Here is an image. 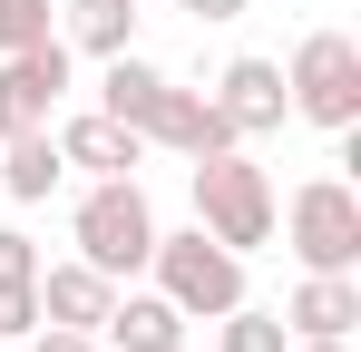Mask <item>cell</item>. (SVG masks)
Instances as JSON below:
<instances>
[{"mask_svg":"<svg viewBox=\"0 0 361 352\" xmlns=\"http://www.w3.org/2000/svg\"><path fill=\"white\" fill-rule=\"evenodd\" d=\"M68 235H78V264H98L108 284H137L147 254H157V206H147L137 176H88V196H78Z\"/></svg>","mask_w":361,"mask_h":352,"instance_id":"obj_1","label":"cell"},{"mask_svg":"<svg viewBox=\"0 0 361 352\" xmlns=\"http://www.w3.org/2000/svg\"><path fill=\"white\" fill-rule=\"evenodd\" d=\"M147 274H157V293L176 303L185 323H215V313H235V303H244V254H235V245H215L205 225H185V235H157Z\"/></svg>","mask_w":361,"mask_h":352,"instance_id":"obj_2","label":"cell"},{"mask_svg":"<svg viewBox=\"0 0 361 352\" xmlns=\"http://www.w3.org/2000/svg\"><path fill=\"white\" fill-rule=\"evenodd\" d=\"M195 225L215 235V245H274V176L254 167L244 147H215V157H195Z\"/></svg>","mask_w":361,"mask_h":352,"instance_id":"obj_3","label":"cell"},{"mask_svg":"<svg viewBox=\"0 0 361 352\" xmlns=\"http://www.w3.org/2000/svg\"><path fill=\"white\" fill-rule=\"evenodd\" d=\"M274 225L293 235L302 274H361V196L342 176H302L293 206H274Z\"/></svg>","mask_w":361,"mask_h":352,"instance_id":"obj_4","label":"cell"},{"mask_svg":"<svg viewBox=\"0 0 361 352\" xmlns=\"http://www.w3.org/2000/svg\"><path fill=\"white\" fill-rule=\"evenodd\" d=\"M283 98H293V117L352 137L361 127V49L342 40V30H312V40L293 49V69H283Z\"/></svg>","mask_w":361,"mask_h":352,"instance_id":"obj_5","label":"cell"},{"mask_svg":"<svg viewBox=\"0 0 361 352\" xmlns=\"http://www.w3.org/2000/svg\"><path fill=\"white\" fill-rule=\"evenodd\" d=\"M137 137L147 147H166V157H215V147H244L235 127H225V108L205 98V88H176V78H157V98H147V117H137Z\"/></svg>","mask_w":361,"mask_h":352,"instance_id":"obj_6","label":"cell"},{"mask_svg":"<svg viewBox=\"0 0 361 352\" xmlns=\"http://www.w3.org/2000/svg\"><path fill=\"white\" fill-rule=\"evenodd\" d=\"M68 98V40H30V49H0V137L20 127H49V108Z\"/></svg>","mask_w":361,"mask_h":352,"instance_id":"obj_7","label":"cell"},{"mask_svg":"<svg viewBox=\"0 0 361 352\" xmlns=\"http://www.w3.org/2000/svg\"><path fill=\"white\" fill-rule=\"evenodd\" d=\"M205 98L225 108L235 137H274V127L293 117V98H283V59H225V78H215Z\"/></svg>","mask_w":361,"mask_h":352,"instance_id":"obj_8","label":"cell"},{"mask_svg":"<svg viewBox=\"0 0 361 352\" xmlns=\"http://www.w3.org/2000/svg\"><path fill=\"white\" fill-rule=\"evenodd\" d=\"M49 137H59V157H68L78 176H137V157H147V137H137L127 117H108V108H78V117H59Z\"/></svg>","mask_w":361,"mask_h":352,"instance_id":"obj_9","label":"cell"},{"mask_svg":"<svg viewBox=\"0 0 361 352\" xmlns=\"http://www.w3.org/2000/svg\"><path fill=\"white\" fill-rule=\"evenodd\" d=\"M352 323H361V274H302L283 303L293 343H352Z\"/></svg>","mask_w":361,"mask_h":352,"instance_id":"obj_10","label":"cell"},{"mask_svg":"<svg viewBox=\"0 0 361 352\" xmlns=\"http://www.w3.org/2000/svg\"><path fill=\"white\" fill-rule=\"evenodd\" d=\"M98 343L108 352H185V313L166 293H108V313H98Z\"/></svg>","mask_w":361,"mask_h":352,"instance_id":"obj_11","label":"cell"},{"mask_svg":"<svg viewBox=\"0 0 361 352\" xmlns=\"http://www.w3.org/2000/svg\"><path fill=\"white\" fill-rule=\"evenodd\" d=\"M108 274H98V264H78V254H68V264H39V323H78V333H98V313H108Z\"/></svg>","mask_w":361,"mask_h":352,"instance_id":"obj_12","label":"cell"},{"mask_svg":"<svg viewBox=\"0 0 361 352\" xmlns=\"http://www.w3.org/2000/svg\"><path fill=\"white\" fill-rule=\"evenodd\" d=\"M68 176V157H59V137L49 127H20V137H0V186L20 196V206H49V186Z\"/></svg>","mask_w":361,"mask_h":352,"instance_id":"obj_13","label":"cell"},{"mask_svg":"<svg viewBox=\"0 0 361 352\" xmlns=\"http://www.w3.org/2000/svg\"><path fill=\"white\" fill-rule=\"evenodd\" d=\"M59 40L88 49V59L137 49V0H59Z\"/></svg>","mask_w":361,"mask_h":352,"instance_id":"obj_14","label":"cell"},{"mask_svg":"<svg viewBox=\"0 0 361 352\" xmlns=\"http://www.w3.org/2000/svg\"><path fill=\"white\" fill-rule=\"evenodd\" d=\"M215 323H225V352H293L283 313H264V303H235V313H215Z\"/></svg>","mask_w":361,"mask_h":352,"instance_id":"obj_15","label":"cell"},{"mask_svg":"<svg viewBox=\"0 0 361 352\" xmlns=\"http://www.w3.org/2000/svg\"><path fill=\"white\" fill-rule=\"evenodd\" d=\"M30 40H59V10L49 0H0V49H30Z\"/></svg>","mask_w":361,"mask_h":352,"instance_id":"obj_16","label":"cell"},{"mask_svg":"<svg viewBox=\"0 0 361 352\" xmlns=\"http://www.w3.org/2000/svg\"><path fill=\"white\" fill-rule=\"evenodd\" d=\"M39 333V274L30 284H0V343H30Z\"/></svg>","mask_w":361,"mask_h":352,"instance_id":"obj_17","label":"cell"},{"mask_svg":"<svg viewBox=\"0 0 361 352\" xmlns=\"http://www.w3.org/2000/svg\"><path fill=\"white\" fill-rule=\"evenodd\" d=\"M30 274H39V245L20 225H0V284H30Z\"/></svg>","mask_w":361,"mask_h":352,"instance_id":"obj_18","label":"cell"},{"mask_svg":"<svg viewBox=\"0 0 361 352\" xmlns=\"http://www.w3.org/2000/svg\"><path fill=\"white\" fill-rule=\"evenodd\" d=\"M30 352H108V343H98V333H78V323H39Z\"/></svg>","mask_w":361,"mask_h":352,"instance_id":"obj_19","label":"cell"},{"mask_svg":"<svg viewBox=\"0 0 361 352\" xmlns=\"http://www.w3.org/2000/svg\"><path fill=\"white\" fill-rule=\"evenodd\" d=\"M185 20H244V0H176Z\"/></svg>","mask_w":361,"mask_h":352,"instance_id":"obj_20","label":"cell"},{"mask_svg":"<svg viewBox=\"0 0 361 352\" xmlns=\"http://www.w3.org/2000/svg\"><path fill=\"white\" fill-rule=\"evenodd\" d=\"M293 352H352V343H293Z\"/></svg>","mask_w":361,"mask_h":352,"instance_id":"obj_21","label":"cell"}]
</instances>
